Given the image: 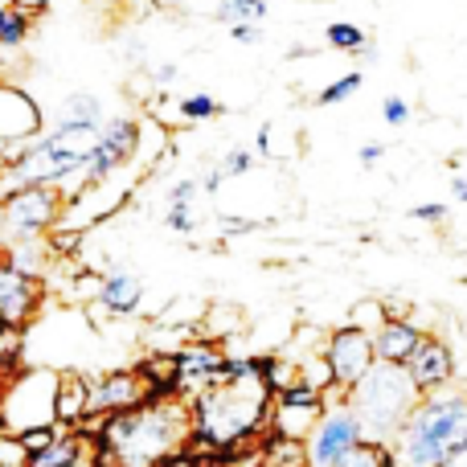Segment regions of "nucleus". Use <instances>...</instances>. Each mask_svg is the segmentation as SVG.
<instances>
[{
    "label": "nucleus",
    "instance_id": "1",
    "mask_svg": "<svg viewBox=\"0 0 467 467\" xmlns=\"http://www.w3.org/2000/svg\"><path fill=\"white\" fill-rule=\"evenodd\" d=\"M82 431L95 443L99 467H164L193 447L189 402L181 394H156Z\"/></svg>",
    "mask_w": 467,
    "mask_h": 467
},
{
    "label": "nucleus",
    "instance_id": "2",
    "mask_svg": "<svg viewBox=\"0 0 467 467\" xmlns=\"http://www.w3.org/2000/svg\"><path fill=\"white\" fill-rule=\"evenodd\" d=\"M275 394L263 373L218 378L210 389L189 398V422H193V455H238L246 443L266 435Z\"/></svg>",
    "mask_w": 467,
    "mask_h": 467
},
{
    "label": "nucleus",
    "instance_id": "3",
    "mask_svg": "<svg viewBox=\"0 0 467 467\" xmlns=\"http://www.w3.org/2000/svg\"><path fill=\"white\" fill-rule=\"evenodd\" d=\"M463 443H467V389L447 386L419 398L414 414L389 443V460L398 467H439Z\"/></svg>",
    "mask_w": 467,
    "mask_h": 467
},
{
    "label": "nucleus",
    "instance_id": "4",
    "mask_svg": "<svg viewBox=\"0 0 467 467\" xmlns=\"http://www.w3.org/2000/svg\"><path fill=\"white\" fill-rule=\"evenodd\" d=\"M419 389H414L410 373L402 365L373 361V369L345 394V406L353 410L357 427H361V443L389 447L394 435L406 427V419L419 406Z\"/></svg>",
    "mask_w": 467,
    "mask_h": 467
},
{
    "label": "nucleus",
    "instance_id": "5",
    "mask_svg": "<svg viewBox=\"0 0 467 467\" xmlns=\"http://www.w3.org/2000/svg\"><path fill=\"white\" fill-rule=\"evenodd\" d=\"M57 381L62 373L49 365H21L13 378L0 381V431L25 435V431L57 427Z\"/></svg>",
    "mask_w": 467,
    "mask_h": 467
},
{
    "label": "nucleus",
    "instance_id": "6",
    "mask_svg": "<svg viewBox=\"0 0 467 467\" xmlns=\"http://www.w3.org/2000/svg\"><path fill=\"white\" fill-rule=\"evenodd\" d=\"M140 144H144V123H140L136 115H128V111L107 115V123L99 128L95 152H90L87 169L74 177L70 197H66V202H74L78 193H87V189H95V185H107V181H115V172L128 169V164L140 156Z\"/></svg>",
    "mask_w": 467,
    "mask_h": 467
},
{
    "label": "nucleus",
    "instance_id": "7",
    "mask_svg": "<svg viewBox=\"0 0 467 467\" xmlns=\"http://www.w3.org/2000/svg\"><path fill=\"white\" fill-rule=\"evenodd\" d=\"M66 197L57 189H16V193L0 197V230L8 242H29V238H49L62 226Z\"/></svg>",
    "mask_w": 467,
    "mask_h": 467
},
{
    "label": "nucleus",
    "instance_id": "8",
    "mask_svg": "<svg viewBox=\"0 0 467 467\" xmlns=\"http://www.w3.org/2000/svg\"><path fill=\"white\" fill-rule=\"evenodd\" d=\"M361 443V427H357L353 410L340 402H324V414L304 439V467H337L353 447Z\"/></svg>",
    "mask_w": 467,
    "mask_h": 467
},
{
    "label": "nucleus",
    "instance_id": "9",
    "mask_svg": "<svg viewBox=\"0 0 467 467\" xmlns=\"http://www.w3.org/2000/svg\"><path fill=\"white\" fill-rule=\"evenodd\" d=\"M148 398H156V389L144 378V369H111V373H99V378L87 373V422L111 419V414H123L131 406H144Z\"/></svg>",
    "mask_w": 467,
    "mask_h": 467
},
{
    "label": "nucleus",
    "instance_id": "10",
    "mask_svg": "<svg viewBox=\"0 0 467 467\" xmlns=\"http://www.w3.org/2000/svg\"><path fill=\"white\" fill-rule=\"evenodd\" d=\"M320 353H324V361H328L332 381H337L340 394H348V389L373 369V361H378V353H373V337L365 328H353L348 320L337 324V328H328Z\"/></svg>",
    "mask_w": 467,
    "mask_h": 467
},
{
    "label": "nucleus",
    "instance_id": "11",
    "mask_svg": "<svg viewBox=\"0 0 467 467\" xmlns=\"http://www.w3.org/2000/svg\"><path fill=\"white\" fill-rule=\"evenodd\" d=\"M222 365H226V348L218 340H185L172 353V394H181L185 402L197 398L222 378Z\"/></svg>",
    "mask_w": 467,
    "mask_h": 467
},
{
    "label": "nucleus",
    "instance_id": "12",
    "mask_svg": "<svg viewBox=\"0 0 467 467\" xmlns=\"http://www.w3.org/2000/svg\"><path fill=\"white\" fill-rule=\"evenodd\" d=\"M49 304V287L37 279H25L21 271L0 258V324L5 328H29L33 320L41 316V307Z\"/></svg>",
    "mask_w": 467,
    "mask_h": 467
},
{
    "label": "nucleus",
    "instance_id": "13",
    "mask_svg": "<svg viewBox=\"0 0 467 467\" xmlns=\"http://www.w3.org/2000/svg\"><path fill=\"white\" fill-rule=\"evenodd\" d=\"M41 131H46V115H41L37 99L25 95L16 82H0V144L21 148Z\"/></svg>",
    "mask_w": 467,
    "mask_h": 467
},
{
    "label": "nucleus",
    "instance_id": "14",
    "mask_svg": "<svg viewBox=\"0 0 467 467\" xmlns=\"http://www.w3.org/2000/svg\"><path fill=\"white\" fill-rule=\"evenodd\" d=\"M402 369L410 373L419 394H435V389L455 386V353L443 337H435V332H427V337L419 340V348L406 357Z\"/></svg>",
    "mask_w": 467,
    "mask_h": 467
},
{
    "label": "nucleus",
    "instance_id": "15",
    "mask_svg": "<svg viewBox=\"0 0 467 467\" xmlns=\"http://www.w3.org/2000/svg\"><path fill=\"white\" fill-rule=\"evenodd\" d=\"M144 304V275L136 266L119 263V266H107L103 279H99V291H95V307L115 320H128V316L140 312Z\"/></svg>",
    "mask_w": 467,
    "mask_h": 467
},
{
    "label": "nucleus",
    "instance_id": "16",
    "mask_svg": "<svg viewBox=\"0 0 467 467\" xmlns=\"http://www.w3.org/2000/svg\"><path fill=\"white\" fill-rule=\"evenodd\" d=\"M422 337H427V332H422L410 316H386V320L373 328V353H378V361L406 365V357L419 348Z\"/></svg>",
    "mask_w": 467,
    "mask_h": 467
},
{
    "label": "nucleus",
    "instance_id": "17",
    "mask_svg": "<svg viewBox=\"0 0 467 467\" xmlns=\"http://www.w3.org/2000/svg\"><path fill=\"white\" fill-rule=\"evenodd\" d=\"M0 258H5L13 271H21L25 279H37V283H46L49 271H54V263H57V254H54V246H49V238L8 242V246H0Z\"/></svg>",
    "mask_w": 467,
    "mask_h": 467
},
{
    "label": "nucleus",
    "instance_id": "18",
    "mask_svg": "<svg viewBox=\"0 0 467 467\" xmlns=\"http://www.w3.org/2000/svg\"><path fill=\"white\" fill-rule=\"evenodd\" d=\"M103 123H107L103 95H95V90H70V95L57 103L49 128H90V131H99Z\"/></svg>",
    "mask_w": 467,
    "mask_h": 467
},
{
    "label": "nucleus",
    "instance_id": "19",
    "mask_svg": "<svg viewBox=\"0 0 467 467\" xmlns=\"http://www.w3.org/2000/svg\"><path fill=\"white\" fill-rule=\"evenodd\" d=\"M324 414V406H271V422H266V435L271 439H291V443H304L307 431L316 427V419Z\"/></svg>",
    "mask_w": 467,
    "mask_h": 467
},
{
    "label": "nucleus",
    "instance_id": "20",
    "mask_svg": "<svg viewBox=\"0 0 467 467\" xmlns=\"http://www.w3.org/2000/svg\"><path fill=\"white\" fill-rule=\"evenodd\" d=\"M57 427H87V373H62L57 381Z\"/></svg>",
    "mask_w": 467,
    "mask_h": 467
},
{
    "label": "nucleus",
    "instance_id": "21",
    "mask_svg": "<svg viewBox=\"0 0 467 467\" xmlns=\"http://www.w3.org/2000/svg\"><path fill=\"white\" fill-rule=\"evenodd\" d=\"M33 33V8L16 0H0V49H21Z\"/></svg>",
    "mask_w": 467,
    "mask_h": 467
},
{
    "label": "nucleus",
    "instance_id": "22",
    "mask_svg": "<svg viewBox=\"0 0 467 467\" xmlns=\"http://www.w3.org/2000/svg\"><path fill=\"white\" fill-rule=\"evenodd\" d=\"M271 16L266 0H213V21L230 25H263Z\"/></svg>",
    "mask_w": 467,
    "mask_h": 467
},
{
    "label": "nucleus",
    "instance_id": "23",
    "mask_svg": "<svg viewBox=\"0 0 467 467\" xmlns=\"http://www.w3.org/2000/svg\"><path fill=\"white\" fill-rule=\"evenodd\" d=\"M296 381H304V386H312L316 394H328V389H337V381H332V369L328 361H324V353H304L296 361Z\"/></svg>",
    "mask_w": 467,
    "mask_h": 467
},
{
    "label": "nucleus",
    "instance_id": "24",
    "mask_svg": "<svg viewBox=\"0 0 467 467\" xmlns=\"http://www.w3.org/2000/svg\"><path fill=\"white\" fill-rule=\"evenodd\" d=\"M177 111H181V119L185 123H210V119H218L222 115V103L213 95H205V90H193V95H185L177 103Z\"/></svg>",
    "mask_w": 467,
    "mask_h": 467
},
{
    "label": "nucleus",
    "instance_id": "25",
    "mask_svg": "<svg viewBox=\"0 0 467 467\" xmlns=\"http://www.w3.org/2000/svg\"><path fill=\"white\" fill-rule=\"evenodd\" d=\"M361 87H365V74L348 70L345 78H332L324 90H316V107H337V103H345V99H353Z\"/></svg>",
    "mask_w": 467,
    "mask_h": 467
},
{
    "label": "nucleus",
    "instance_id": "26",
    "mask_svg": "<svg viewBox=\"0 0 467 467\" xmlns=\"http://www.w3.org/2000/svg\"><path fill=\"white\" fill-rule=\"evenodd\" d=\"M164 226H169L172 234H197V226H202L197 197L193 202H164Z\"/></svg>",
    "mask_w": 467,
    "mask_h": 467
},
{
    "label": "nucleus",
    "instance_id": "27",
    "mask_svg": "<svg viewBox=\"0 0 467 467\" xmlns=\"http://www.w3.org/2000/svg\"><path fill=\"white\" fill-rule=\"evenodd\" d=\"M324 41H328L332 49H345V54H357L361 46H369L365 29L361 25H353V21H332L328 29H324Z\"/></svg>",
    "mask_w": 467,
    "mask_h": 467
},
{
    "label": "nucleus",
    "instance_id": "28",
    "mask_svg": "<svg viewBox=\"0 0 467 467\" xmlns=\"http://www.w3.org/2000/svg\"><path fill=\"white\" fill-rule=\"evenodd\" d=\"M389 463V447L381 443H357L337 467H386Z\"/></svg>",
    "mask_w": 467,
    "mask_h": 467
},
{
    "label": "nucleus",
    "instance_id": "29",
    "mask_svg": "<svg viewBox=\"0 0 467 467\" xmlns=\"http://www.w3.org/2000/svg\"><path fill=\"white\" fill-rule=\"evenodd\" d=\"M258 164V156H254V148H230L226 156H222V164L218 169L226 172V177H246L250 169Z\"/></svg>",
    "mask_w": 467,
    "mask_h": 467
},
{
    "label": "nucleus",
    "instance_id": "30",
    "mask_svg": "<svg viewBox=\"0 0 467 467\" xmlns=\"http://www.w3.org/2000/svg\"><path fill=\"white\" fill-rule=\"evenodd\" d=\"M381 119H386L389 128H406V123H410V103H406L402 95H386L381 99Z\"/></svg>",
    "mask_w": 467,
    "mask_h": 467
},
{
    "label": "nucleus",
    "instance_id": "31",
    "mask_svg": "<svg viewBox=\"0 0 467 467\" xmlns=\"http://www.w3.org/2000/svg\"><path fill=\"white\" fill-rule=\"evenodd\" d=\"M381 320H386V312H381V304H373V299L369 304H357V312L348 316V324H353V328H365L369 337H373V328H378Z\"/></svg>",
    "mask_w": 467,
    "mask_h": 467
},
{
    "label": "nucleus",
    "instance_id": "32",
    "mask_svg": "<svg viewBox=\"0 0 467 467\" xmlns=\"http://www.w3.org/2000/svg\"><path fill=\"white\" fill-rule=\"evenodd\" d=\"M57 431H62V427H41V431H25V435H16V439H21V447H25V451H29V455H37L41 447H49V443H54V435H57Z\"/></svg>",
    "mask_w": 467,
    "mask_h": 467
},
{
    "label": "nucleus",
    "instance_id": "33",
    "mask_svg": "<svg viewBox=\"0 0 467 467\" xmlns=\"http://www.w3.org/2000/svg\"><path fill=\"white\" fill-rule=\"evenodd\" d=\"M410 218L414 222H431V226H435V222H447V205L443 202H422V205H414L410 210Z\"/></svg>",
    "mask_w": 467,
    "mask_h": 467
},
{
    "label": "nucleus",
    "instance_id": "34",
    "mask_svg": "<svg viewBox=\"0 0 467 467\" xmlns=\"http://www.w3.org/2000/svg\"><path fill=\"white\" fill-rule=\"evenodd\" d=\"M218 226L226 230V234H250V230L263 226V222H254V218H230V213H218Z\"/></svg>",
    "mask_w": 467,
    "mask_h": 467
},
{
    "label": "nucleus",
    "instance_id": "35",
    "mask_svg": "<svg viewBox=\"0 0 467 467\" xmlns=\"http://www.w3.org/2000/svg\"><path fill=\"white\" fill-rule=\"evenodd\" d=\"M230 37L242 46H254V41H263V25H230Z\"/></svg>",
    "mask_w": 467,
    "mask_h": 467
},
{
    "label": "nucleus",
    "instance_id": "36",
    "mask_svg": "<svg viewBox=\"0 0 467 467\" xmlns=\"http://www.w3.org/2000/svg\"><path fill=\"white\" fill-rule=\"evenodd\" d=\"M254 156H258V161H271V156H275V148H271V123H263V128H258V136H254Z\"/></svg>",
    "mask_w": 467,
    "mask_h": 467
},
{
    "label": "nucleus",
    "instance_id": "37",
    "mask_svg": "<svg viewBox=\"0 0 467 467\" xmlns=\"http://www.w3.org/2000/svg\"><path fill=\"white\" fill-rule=\"evenodd\" d=\"M381 156H386V144H378V140H369V144L357 148V161H361L365 169H369V164H378Z\"/></svg>",
    "mask_w": 467,
    "mask_h": 467
},
{
    "label": "nucleus",
    "instance_id": "38",
    "mask_svg": "<svg viewBox=\"0 0 467 467\" xmlns=\"http://www.w3.org/2000/svg\"><path fill=\"white\" fill-rule=\"evenodd\" d=\"M177 78H181V66H177V62H164V66H156V70H152V82H156V87H172Z\"/></svg>",
    "mask_w": 467,
    "mask_h": 467
},
{
    "label": "nucleus",
    "instance_id": "39",
    "mask_svg": "<svg viewBox=\"0 0 467 467\" xmlns=\"http://www.w3.org/2000/svg\"><path fill=\"white\" fill-rule=\"evenodd\" d=\"M439 467H467V443H463V447H455V451L447 455V460L439 463Z\"/></svg>",
    "mask_w": 467,
    "mask_h": 467
},
{
    "label": "nucleus",
    "instance_id": "40",
    "mask_svg": "<svg viewBox=\"0 0 467 467\" xmlns=\"http://www.w3.org/2000/svg\"><path fill=\"white\" fill-rule=\"evenodd\" d=\"M451 197L455 202H467V177H451Z\"/></svg>",
    "mask_w": 467,
    "mask_h": 467
},
{
    "label": "nucleus",
    "instance_id": "41",
    "mask_svg": "<svg viewBox=\"0 0 467 467\" xmlns=\"http://www.w3.org/2000/svg\"><path fill=\"white\" fill-rule=\"evenodd\" d=\"M353 57H357V62H373V57H378V49H373V46H361Z\"/></svg>",
    "mask_w": 467,
    "mask_h": 467
},
{
    "label": "nucleus",
    "instance_id": "42",
    "mask_svg": "<svg viewBox=\"0 0 467 467\" xmlns=\"http://www.w3.org/2000/svg\"><path fill=\"white\" fill-rule=\"evenodd\" d=\"M307 54H316V49H307V46H296V49H287V57L296 62V57H307Z\"/></svg>",
    "mask_w": 467,
    "mask_h": 467
},
{
    "label": "nucleus",
    "instance_id": "43",
    "mask_svg": "<svg viewBox=\"0 0 467 467\" xmlns=\"http://www.w3.org/2000/svg\"><path fill=\"white\" fill-rule=\"evenodd\" d=\"M74 467H99V460H95V451H90V455H87V460H78V463H74Z\"/></svg>",
    "mask_w": 467,
    "mask_h": 467
},
{
    "label": "nucleus",
    "instance_id": "44",
    "mask_svg": "<svg viewBox=\"0 0 467 467\" xmlns=\"http://www.w3.org/2000/svg\"><path fill=\"white\" fill-rule=\"evenodd\" d=\"M386 467H398V463H394V460H389V463H386Z\"/></svg>",
    "mask_w": 467,
    "mask_h": 467
},
{
    "label": "nucleus",
    "instance_id": "45",
    "mask_svg": "<svg viewBox=\"0 0 467 467\" xmlns=\"http://www.w3.org/2000/svg\"><path fill=\"white\" fill-rule=\"evenodd\" d=\"M0 332H5V324H0Z\"/></svg>",
    "mask_w": 467,
    "mask_h": 467
}]
</instances>
